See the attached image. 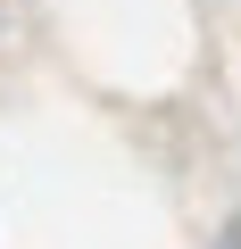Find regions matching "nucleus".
I'll use <instances>...</instances> for the list:
<instances>
[{
	"label": "nucleus",
	"mask_w": 241,
	"mask_h": 249,
	"mask_svg": "<svg viewBox=\"0 0 241 249\" xmlns=\"http://www.w3.org/2000/svg\"><path fill=\"white\" fill-rule=\"evenodd\" d=\"M224 249H241V232H233V241H224Z\"/></svg>",
	"instance_id": "1"
}]
</instances>
